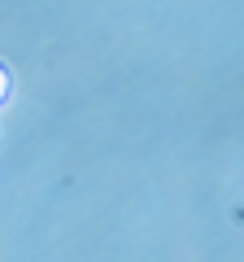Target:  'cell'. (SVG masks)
Segmentation results:
<instances>
[{
	"label": "cell",
	"instance_id": "cell-1",
	"mask_svg": "<svg viewBox=\"0 0 244 262\" xmlns=\"http://www.w3.org/2000/svg\"><path fill=\"white\" fill-rule=\"evenodd\" d=\"M5 92H9V75L0 70V101H5Z\"/></svg>",
	"mask_w": 244,
	"mask_h": 262
}]
</instances>
